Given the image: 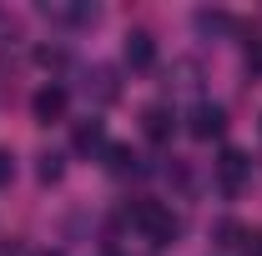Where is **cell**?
Listing matches in <instances>:
<instances>
[{"mask_svg": "<svg viewBox=\"0 0 262 256\" xmlns=\"http://www.w3.org/2000/svg\"><path fill=\"white\" fill-rule=\"evenodd\" d=\"M106 156H111V171H116V176H136V171H141V156H136L131 146H106Z\"/></svg>", "mask_w": 262, "mask_h": 256, "instance_id": "obj_8", "label": "cell"}, {"mask_svg": "<svg viewBox=\"0 0 262 256\" xmlns=\"http://www.w3.org/2000/svg\"><path fill=\"white\" fill-rule=\"evenodd\" d=\"M10 176H15V161H10V151H0V186H10Z\"/></svg>", "mask_w": 262, "mask_h": 256, "instance_id": "obj_11", "label": "cell"}, {"mask_svg": "<svg viewBox=\"0 0 262 256\" xmlns=\"http://www.w3.org/2000/svg\"><path fill=\"white\" fill-rule=\"evenodd\" d=\"M126 216L141 226L146 236H151V246H171V241H177V231H182V221H177V216L166 211L162 201H136Z\"/></svg>", "mask_w": 262, "mask_h": 256, "instance_id": "obj_1", "label": "cell"}, {"mask_svg": "<svg viewBox=\"0 0 262 256\" xmlns=\"http://www.w3.org/2000/svg\"><path fill=\"white\" fill-rule=\"evenodd\" d=\"M187 131H192L196 141H212V136H222V131H227V111H222V106H212V100H196L192 116H187Z\"/></svg>", "mask_w": 262, "mask_h": 256, "instance_id": "obj_2", "label": "cell"}, {"mask_svg": "<svg viewBox=\"0 0 262 256\" xmlns=\"http://www.w3.org/2000/svg\"><path fill=\"white\" fill-rule=\"evenodd\" d=\"M61 156H56V151H51V156H40V181H46V186H51V181H61Z\"/></svg>", "mask_w": 262, "mask_h": 256, "instance_id": "obj_10", "label": "cell"}, {"mask_svg": "<svg viewBox=\"0 0 262 256\" xmlns=\"http://www.w3.org/2000/svg\"><path fill=\"white\" fill-rule=\"evenodd\" d=\"M252 251H257V256H262V236H257V241H252Z\"/></svg>", "mask_w": 262, "mask_h": 256, "instance_id": "obj_13", "label": "cell"}, {"mask_svg": "<svg viewBox=\"0 0 262 256\" xmlns=\"http://www.w3.org/2000/svg\"><path fill=\"white\" fill-rule=\"evenodd\" d=\"M31 256H61V251H31Z\"/></svg>", "mask_w": 262, "mask_h": 256, "instance_id": "obj_14", "label": "cell"}, {"mask_svg": "<svg viewBox=\"0 0 262 256\" xmlns=\"http://www.w3.org/2000/svg\"><path fill=\"white\" fill-rule=\"evenodd\" d=\"M126 65L131 70H151V65H157V40H151L146 31L126 35Z\"/></svg>", "mask_w": 262, "mask_h": 256, "instance_id": "obj_4", "label": "cell"}, {"mask_svg": "<svg viewBox=\"0 0 262 256\" xmlns=\"http://www.w3.org/2000/svg\"><path fill=\"white\" fill-rule=\"evenodd\" d=\"M247 176H252V161L242 156V151H222V161H217V181H222V191H242L247 186Z\"/></svg>", "mask_w": 262, "mask_h": 256, "instance_id": "obj_3", "label": "cell"}, {"mask_svg": "<svg viewBox=\"0 0 262 256\" xmlns=\"http://www.w3.org/2000/svg\"><path fill=\"white\" fill-rule=\"evenodd\" d=\"M86 91H96V100H116V75H111L106 65H96L91 81H86Z\"/></svg>", "mask_w": 262, "mask_h": 256, "instance_id": "obj_9", "label": "cell"}, {"mask_svg": "<svg viewBox=\"0 0 262 256\" xmlns=\"http://www.w3.org/2000/svg\"><path fill=\"white\" fill-rule=\"evenodd\" d=\"M141 131H146L151 141H166V136L177 131V116H171L166 106H146V111H141Z\"/></svg>", "mask_w": 262, "mask_h": 256, "instance_id": "obj_5", "label": "cell"}, {"mask_svg": "<svg viewBox=\"0 0 262 256\" xmlns=\"http://www.w3.org/2000/svg\"><path fill=\"white\" fill-rule=\"evenodd\" d=\"M76 151H81V156L106 151V126H101V121H81V126H76Z\"/></svg>", "mask_w": 262, "mask_h": 256, "instance_id": "obj_6", "label": "cell"}, {"mask_svg": "<svg viewBox=\"0 0 262 256\" xmlns=\"http://www.w3.org/2000/svg\"><path fill=\"white\" fill-rule=\"evenodd\" d=\"M247 65H252V70H262V40H252V45H247Z\"/></svg>", "mask_w": 262, "mask_h": 256, "instance_id": "obj_12", "label": "cell"}, {"mask_svg": "<svg viewBox=\"0 0 262 256\" xmlns=\"http://www.w3.org/2000/svg\"><path fill=\"white\" fill-rule=\"evenodd\" d=\"M106 256H121V251H106Z\"/></svg>", "mask_w": 262, "mask_h": 256, "instance_id": "obj_15", "label": "cell"}, {"mask_svg": "<svg viewBox=\"0 0 262 256\" xmlns=\"http://www.w3.org/2000/svg\"><path fill=\"white\" fill-rule=\"evenodd\" d=\"M61 111H66V91L61 86H40V91H35V116H40V121H56Z\"/></svg>", "mask_w": 262, "mask_h": 256, "instance_id": "obj_7", "label": "cell"}]
</instances>
